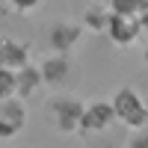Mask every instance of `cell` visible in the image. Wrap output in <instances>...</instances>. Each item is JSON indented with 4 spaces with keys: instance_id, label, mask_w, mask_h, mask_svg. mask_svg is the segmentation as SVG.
<instances>
[{
    "instance_id": "cell-7",
    "label": "cell",
    "mask_w": 148,
    "mask_h": 148,
    "mask_svg": "<svg viewBox=\"0 0 148 148\" xmlns=\"http://www.w3.org/2000/svg\"><path fill=\"white\" fill-rule=\"evenodd\" d=\"M107 39L113 42L116 47H130V45H136L139 39V21L136 18H125V15H113L110 12V21H107Z\"/></svg>"
},
{
    "instance_id": "cell-2",
    "label": "cell",
    "mask_w": 148,
    "mask_h": 148,
    "mask_svg": "<svg viewBox=\"0 0 148 148\" xmlns=\"http://www.w3.org/2000/svg\"><path fill=\"white\" fill-rule=\"evenodd\" d=\"M110 101H113L119 125H125L127 130H136V127L148 125V101L136 86H119L110 95Z\"/></svg>"
},
{
    "instance_id": "cell-8",
    "label": "cell",
    "mask_w": 148,
    "mask_h": 148,
    "mask_svg": "<svg viewBox=\"0 0 148 148\" xmlns=\"http://www.w3.org/2000/svg\"><path fill=\"white\" fill-rule=\"evenodd\" d=\"M0 65L9 71H21L24 65H30V45L18 39H3L0 42Z\"/></svg>"
},
{
    "instance_id": "cell-1",
    "label": "cell",
    "mask_w": 148,
    "mask_h": 148,
    "mask_svg": "<svg viewBox=\"0 0 148 148\" xmlns=\"http://www.w3.org/2000/svg\"><path fill=\"white\" fill-rule=\"evenodd\" d=\"M83 98H77L74 92H53L45 98L42 104V116L47 121V127L59 136H71L80 133V121H83Z\"/></svg>"
},
{
    "instance_id": "cell-12",
    "label": "cell",
    "mask_w": 148,
    "mask_h": 148,
    "mask_svg": "<svg viewBox=\"0 0 148 148\" xmlns=\"http://www.w3.org/2000/svg\"><path fill=\"white\" fill-rule=\"evenodd\" d=\"M113 15H125V18H136L139 15V0H110L107 6Z\"/></svg>"
},
{
    "instance_id": "cell-17",
    "label": "cell",
    "mask_w": 148,
    "mask_h": 148,
    "mask_svg": "<svg viewBox=\"0 0 148 148\" xmlns=\"http://www.w3.org/2000/svg\"><path fill=\"white\" fill-rule=\"evenodd\" d=\"M95 3H101V6H110V0H95Z\"/></svg>"
},
{
    "instance_id": "cell-6",
    "label": "cell",
    "mask_w": 148,
    "mask_h": 148,
    "mask_svg": "<svg viewBox=\"0 0 148 148\" xmlns=\"http://www.w3.org/2000/svg\"><path fill=\"white\" fill-rule=\"evenodd\" d=\"M27 127V101L21 98H9L0 101V139L9 142L21 136V130Z\"/></svg>"
},
{
    "instance_id": "cell-13",
    "label": "cell",
    "mask_w": 148,
    "mask_h": 148,
    "mask_svg": "<svg viewBox=\"0 0 148 148\" xmlns=\"http://www.w3.org/2000/svg\"><path fill=\"white\" fill-rule=\"evenodd\" d=\"M121 148H148V125L145 127H136V130H127Z\"/></svg>"
},
{
    "instance_id": "cell-3",
    "label": "cell",
    "mask_w": 148,
    "mask_h": 148,
    "mask_svg": "<svg viewBox=\"0 0 148 148\" xmlns=\"http://www.w3.org/2000/svg\"><path fill=\"white\" fill-rule=\"evenodd\" d=\"M119 119H116V110L110 98H92L86 101L83 110V121H80V136L86 142H95L98 136H107V130H116Z\"/></svg>"
},
{
    "instance_id": "cell-9",
    "label": "cell",
    "mask_w": 148,
    "mask_h": 148,
    "mask_svg": "<svg viewBox=\"0 0 148 148\" xmlns=\"http://www.w3.org/2000/svg\"><path fill=\"white\" fill-rule=\"evenodd\" d=\"M15 77H18V98H21V101H30V98L45 86L42 71H39L36 62H30V65H24L21 71H15Z\"/></svg>"
},
{
    "instance_id": "cell-10",
    "label": "cell",
    "mask_w": 148,
    "mask_h": 148,
    "mask_svg": "<svg viewBox=\"0 0 148 148\" xmlns=\"http://www.w3.org/2000/svg\"><path fill=\"white\" fill-rule=\"evenodd\" d=\"M107 21H110V9L101 6V3H92L89 9L83 12V18H80L83 30H89V33H104L107 30Z\"/></svg>"
},
{
    "instance_id": "cell-11",
    "label": "cell",
    "mask_w": 148,
    "mask_h": 148,
    "mask_svg": "<svg viewBox=\"0 0 148 148\" xmlns=\"http://www.w3.org/2000/svg\"><path fill=\"white\" fill-rule=\"evenodd\" d=\"M9 98H18V77L15 71L0 65V101H9Z\"/></svg>"
},
{
    "instance_id": "cell-14",
    "label": "cell",
    "mask_w": 148,
    "mask_h": 148,
    "mask_svg": "<svg viewBox=\"0 0 148 148\" xmlns=\"http://www.w3.org/2000/svg\"><path fill=\"white\" fill-rule=\"evenodd\" d=\"M42 3L45 0H6V6L18 15H33L36 9H42Z\"/></svg>"
},
{
    "instance_id": "cell-16",
    "label": "cell",
    "mask_w": 148,
    "mask_h": 148,
    "mask_svg": "<svg viewBox=\"0 0 148 148\" xmlns=\"http://www.w3.org/2000/svg\"><path fill=\"white\" fill-rule=\"evenodd\" d=\"M142 62L148 65V45H145V51H142Z\"/></svg>"
},
{
    "instance_id": "cell-5",
    "label": "cell",
    "mask_w": 148,
    "mask_h": 148,
    "mask_svg": "<svg viewBox=\"0 0 148 148\" xmlns=\"http://www.w3.org/2000/svg\"><path fill=\"white\" fill-rule=\"evenodd\" d=\"M83 24L80 21H51V24H45V36H42V42L45 47L51 53H65L71 56L74 51H77V45L83 39Z\"/></svg>"
},
{
    "instance_id": "cell-15",
    "label": "cell",
    "mask_w": 148,
    "mask_h": 148,
    "mask_svg": "<svg viewBox=\"0 0 148 148\" xmlns=\"http://www.w3.org/2000/svg\"><path fill=\"white\" fill-rule=\"evenodd\" d=\"M136 21H139V33H142V39L148 42V15H139Z\"/></svg>"
},
{
    "instance_id": "cell-4",
    "label": "cell",
    "mask_w": 148,
    "mask_h": 148,
    "mask_svg": "<svg viewBox=\"0 0 148 148\" xmlns=\"http://www.w3.org/2000/svg\"><path fill=\"white\" fill-rule=\"evenodd\" d=\"M39 71L45 86L53 92H65L80 80V65L74 62V56H65V53H47L39 62Z\"/></svg>"
}]
</instances>
